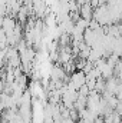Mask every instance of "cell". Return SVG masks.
Wrapping results in <instances>:
<instances>
[{"label": "cell", "instance_id": "cell-1", "mask_svg": "<svg viewBox=\"0 0 122 123\" xmlns=\"http://www.w3.org/2000/svg\"><path fill=\"white\" fill-rule=\"evenodd\" d=\"M86 85V74L82 72V70H76L72 73L70 79H69V83L68 86L73 90H79L81 87H83Z\"/></svg>", "mask_w": 122, "mask_h": 123}]
</instances>
